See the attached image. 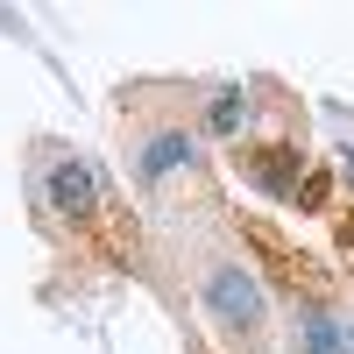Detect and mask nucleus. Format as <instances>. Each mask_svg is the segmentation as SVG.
<instances>
[{"label":"nucleus","instance_id":"obj_1","mask_svg":"<svg viewBox=\"0 0 354 354\" xmlns=\"http://www.w3.org/2000/svg\"><path fill=\"white\" fill-rule=\"evenodd\" d=\"M43 192H50V205L64 220H78V227H100L106 220V185H100V170L93 163H50V177H43Z\"/></svg>","mask_w":354,"mask_h":354},{"label":"nucleus","instance_id":"obj_2","mask_svg":"<svg viewBox=\"0 0 354 354\" xmlns=\"http://www.w3.org/2000/svg\"><path fill=\"white\" fill-rule=\"evenodd\" d=\"M205 305H213L227 326H255V319H262V283L241 277L234 262H220V270L205 277Z\"/></svg>","mask_w":354,"mask_h":354},{"label":"nucleus","instance_id":"obj_3","mask_svg":"<svg viewBox=\"0 0 354 354\" xmlns=\"http://www.w3.org/2000/svg\"><path fill=\"white\" fill-rule=\"evenodd\" d=\"M248 241H255L262 255H270V270H277V277H283L290 290H298V283H305V290H319V283H326V277H319V270H312V262H305L298 248H290V241H283V234H277V227H262V220H248Z\"/></svg>","mask_w":354,"mask_h":354},{"label":"nucleus","instance_id":"obj_4","mask_svg":"<svg viewBox=\"0 0 354 354\" xmlns=\"http://www.w3.org/2000/svg\"><path fill=\"white\" fill-rule=\"evenodd\" d=\"M248 177L262 192H298V142H262V149H248Z\"/></svg>","mask_w":354,"mask_h":354},{"label":"nucleus","instance_id":"obj_5","mask_svg":"<svg viewBox=\"0 0 354 354\" xmlns=\"http://www.w3.org/2000/svg\"><path fill=\"white\" fill-rule=\"evenodd\" d=\"M298 340H305V354H347V333L333 326V312H319V305L298 312Z\"/></svg>","mask_w":354,"mask_h":354},{"label":"nucleus","instance_id":"obj_6","mask_svg":"<svg viewBox=\"0 0 354 354\" xmlns=\"http://www.w3.org/2000/svg\"><path fill=\"white\" fill-rule=\"evenodd\" d=\"M185 156H192V142H185V135H149V149H142V170L163 177V170H177Z\"/></svg>","mask_w":354,"mask_h":354},{"label":"nucleus","instance_id":"obj_7","mask_svg":"<svg viewBox=\"0 0 354 354\" xmlns=\"http://www.w3.org/2000/svg\"><path fill=\"white\" fill-rule=\"evenodd\" d=\"M241 106H248L241 85H227V93L213 100V113H205V121H213V135H234V128H241Z\"/></svg>","mask_w":354,"mask_h":354},{"label":"nucleus","instance_id":"obj_8","mask_svg":"<svg viewBox=\"0 0 354 354\" xmlns=\"http://www.w3.org/2000/svg\"><path fill=\"white\" fill-rule=\"evenodd\" d=\"M340 241H347V255H354V220H347V227H340Z\"/></svg>","mask_w":354,"mask_h":354},{"label":"nucleus","instance_id":"obj_9","mask_svg":"<svg viewBox=\"0 0 354 354\" xmlns=\"http://www.w3.org/2000/svg\"><path fill=\"white\" fill-rule=\"evenodd\" d=\"M347 177H354V149H347Z\"/></svg>","mask_w":354,"mask_h":354},{"label":"nucleus","instance_id":"obj_10","mask_svg":"<svg viewBox=\"0 0 354 354\" xmlns=\"http://www.w3.org/2000/svg\"><path fill=\"white\" fill-rule=\"evenodd\" d=\"M347 354H354V333H347Z\"/></svg>","mask_w":354,"mask_h":354}]
</instances>
